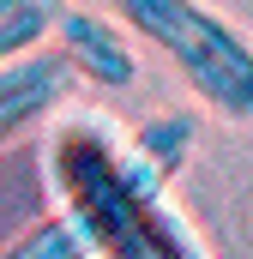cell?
Segmentation results:
<instances>
[{
	"mask_svg": "<svg viewBox=\"0 0 253 259\" xmlns=\"http://www.w3.org/2000/svg\"><path fill=\"white\" fill-rule=\"evenodd\" d=\"M49 187L91 241V259H211L187 217L169 205V181L139 163L97 115H72L49 139Z\"/></svg>",
	"mask_w": 253,
	"mask_h": 259,
	"instance_id": "cell-1",
	"label": "cell"
},
{
	"mask_svg": "<svg viewBox=\"0 0 253 259\" xmlns=\"http://www.w3.org/2000/svg\"><path fill=\"white\" fill-rule=\"evenodd\" d=\"M126 30L151 42L163 66L217 121H253V42L205 0H115Z\"/></svg>",
	"mask_w": 253,
	"mask_h": 259,
	"instance_id": "cell-2",
	"label": "cell"
},
{
	"mask_svg": "<svg viewBox=\"0 0 253 259\" xmlns=\"http://www.w3.org/2000/svg\"><path fill=\"white\" fill-rule=\"evenodd\" d=\"M55 49L72 66V78L97 84V91H126L139 84V36L126 30L121 12H91V6H66L55 24Z\"/></svg>",
	"mask_w": 253,
	"mask_h": 259,
	"instance_id": "cell-3",
	"label": "cell"
},
{
	"mask_svg": "<svg viewBox=\"0 0 253 259\" xmlns=\"http://www.w3.org/2000/svg\"><path fill=\"white\" fill-rule=\"evenodd\" d=\"M66 84H72V66L61 61V49H30V55L6 61L0 66V145L43 127L66 103Z\"/></svg>",
	"mask_w": 253,
	"mask_h": 259,
	"instance_id": "cell-4",
	"label": "cell"
},
{
	"mask_svg": "<svg viewBox=\"0 0 253 259\" xmlns=\"http://www.w3.org/2000/svg\"><path fill=\"white\" fill-rule=\"evenodd\" d=\"M193 139H199V127H193V115H181V109H169V115H151L145 127H133V133H126V145L139 151V163H145V169H157L163 181H175V175L187 169Z\"/></svg>",
	"mask_w": 253,
	"mask_h": 259,
	"instance_id": "cell-5",
	"label": "cell"
},
{
	"mask_svg": "<svg viewBox=\"0 0 253 259\" xmlns=\"http://www.w3.org/2000/svg\"><path fill=\"white\" fill-rule=\"evenodd\" d=\"M72 0H0V66L43 49Z\"/></svg>",
	"mask_w": 253,
	"mask_h": 259,
	"instance_id": "cell-6",
	"label": "cell"
},
{
	"mask_svg": "<svg viewBox=\"0 0 253 259\" xmlns=\"http://www.w3.org/2000/svg\"><path fill=\"white\" fill-rule=\"evenodd\" d=\"M0 259H91V241L78 235V223L72 217H43V223H30L18 241H6Z\"/></svg>",
	"mask_w": 253,
	"mask_h": 259,
	"instance_id": "cell-7",
	"label": "cell"
}]
</instances>
